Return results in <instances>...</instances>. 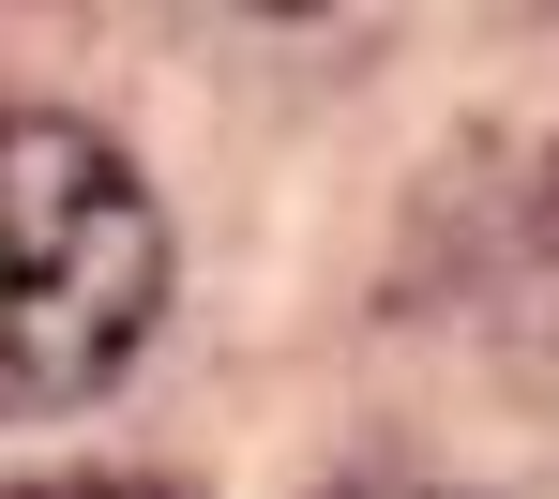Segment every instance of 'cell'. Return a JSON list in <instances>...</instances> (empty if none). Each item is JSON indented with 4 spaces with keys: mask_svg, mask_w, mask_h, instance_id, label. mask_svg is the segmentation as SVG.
Instances as JSON below:
<instances>
[{
    "mask_svg": "<svg viewBox=\"0 0 559 499\" xmlns=\"http://www.w3.org/2000/svg\"><path fill=\"white\" fill-rule=\"evenodd\" d=\"M167 318V212L61 106H0V424L106 394Z\"/></svg>",
    "mask_w": 559,
    "mask_h": 499,
    "instance_id": "6da1fadb",
    "label": "cell"
},
{
    "mask_svg": "<svg viewBox=\"0 0 559 499\" xmlns=\"http://www.w3.org/2000/svg\"><path fill=\"white\" fill-rule=\"evenodd\" d=\"M530 302H545V333H559V167H545V198H530Z\"/></svg>",
    "mask_w": 559,
    "mask_h": 499,
    "instance_id": "7a4b0ae2",
    "label": "cell"
},
{
    "mask_svg": "<svg viewBox=\"0 0 559 499\" xmlns=\"http://www.w3.org/2000/svg\"><path fill=\"white\" fill-rule=\"evenodd\" d=\"M15 499H152V485H15Z\"/></svg>",
    "mask_w": 559,
    "mask_h": 499,
    "instance_id": "3957f363",
    "label": "cell"
},
{
    "mask_svg": "<svg viewBox=\"0 0 559 499\" xmlns=\"http://www.w3.org/2000/svg\"><path fill=\"white\" fill-rule=\"evenodd\" d=\"M333 499H454V485H333Z\"/></svg>",
    "mask_w": 559,
    "mask_h": 499,
    "instance_id": "277c9868",
    "label": "cell"
}]
</instances>
